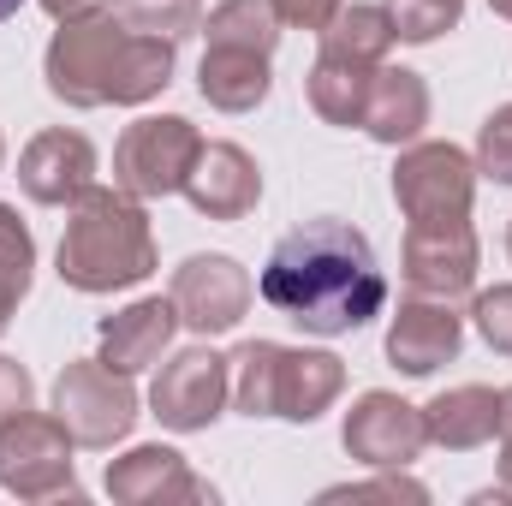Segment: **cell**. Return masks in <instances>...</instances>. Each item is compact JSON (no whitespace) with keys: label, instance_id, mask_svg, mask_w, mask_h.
Returning <instances> with one entry per match:
<instances>
[{"label":"cell","instance_id":"6da1fadb","mask_svg":"<svg viewBox=\"0 0 512 506\" xmlns=\"http://www.w3.org/2000/svg\"><path fill=\"white\" fill-rule=\"evenodd\" d=\"M262 298L304 334H358L364 322H376L387 304V280L376 245L352 227V221H304L292 227L268 262H262Z\"/></svg>","mask_w":512,"mask_h":506},{"label":"cell","instance_id":"7a4b0ae2","mask_svg":"<svg viewBox=\"0 0 512 506\" xmlns=\"http://www.w3.org/2000/svg\"><path fill=\"white\" fill-rule=\"evenodd\" d=\"M179 42L137 36L114 12H90L54 30L42 78L66 108H143L173 84Z\"/></svg>","mask_w":512,"mask_h":506},{"label":"cell","instance_id":"3957f363","mask_svg":"<svg viewBox=\"0 0 512 506\" xmlns=\"http://www.w3.org/2000/svg\"><path fill=\"white\" fill-rule=\"evenodd\" d=\"M54 268L72 292H126L143 286L155 274V233H149V215H143V197L131 191H108V185H90L72 215H66V233H60V251Z\"/></svg>","mask_w":512,"mask_h":506},{"label":"cell","instance_id":"277c9868","mask_svg":"<svg viewBox=\"0 0 512 506\" xmlns=\"http://www.w3.org/2000/svg\"><path fill=\"white\" fill-rule=\"evenodd\" d=\"M72 429L60 417L42 411H18L12 423H0V489L18 501H78V477H72Z\"/></svg>","mask_w":512,"mask_h":506},{"label":"cell","instance_id":"5b68a950","mask_svg":"<svg viewBox=\"0 0 512 506\" xmlns=\"http://www.w3.org/2000/svg\"><path fill=\"white\" fill-rule=\"evenodd\" d=\"M393 203L411 227L471 221L477 203V161L459 143H411L393 167Z\"/></svg>","mask_w":512,"mask_h":506},{"label":"cell","instance_id":"8992f818","mask_svg":"<svg viewBox=\"0 0 512 506\" xmlns=\"http://www.w3.org/2000/svg\"><path fill=\"white\" fill-rule=\"evenodd\" d=\"M54 417L72 429L78 447L108 453L137 423V387H131V376L108 370L102 358H72L54 381Z\"/></svg>","mask_w":512,"mask_h":506},{"label":"cell","instance_id":"52a82bcc","mask_svg":"<svg viewBox=\"0 0 512 506\" xmlns=\"http://www.w3.org/2000/svg\"><path fill=\"white\" fill-rule=\"evenodd\" d=\"M197 149H203V137L185 114H149V120L126 126L120 149H114V185L143 197V203L173 197V191H185V179L197 167Z\"/></svg>","mask_w":512,"mask_h":506},{"label":"cell","instance_id":"ba28073f","mask_svg":"<svg viewBox=\"0 0 512 506\" xmlns=\"http://www.w3.org/2000/svg\"><path fill=\"white\" fill-rule=\"evenodd\" d=\"M256 286L251 274L233 262V256L221 251H197L185 256L179 268H173V304H179V322L185 328H197V334H233L239 322H245V310H251Z\"/></svg>","mask_w":512,"mask_h":506},{"label":"cell","instance_id":"9c48e42d","mask_svg":"<svg viewBox=\"0 0 512 506\" xmlns=\"http://www.w3.org/2000/svg\"><path fill=\"white\" fill-rule=\"evenodd\" d=\"M233 399V364L209 346H191L179 352L173 364H161V376L149 387V405L155 417L173 429V435H197L221 417V405Z\"/></svg>","mask_w":512,"mask_h":506},{"label":"cell","instance_id":"30bf717a","mask_svg":"<svg viewBox=\"0 0 512 506\" xmlns=\"http://www.w3.org/2000/svg\"><path fill=\"white\" fill-rule=\"evenodd\" d=\"M346 453L370 471H405L423 447H429V429H423V411L405 405L399 393L370 387L352 411H346V429H340Z\"/></svg>","mask_w":512,"mask_h":506},{"label":"cell","instance_id":"8fae6325","mask_svg":"<svg viewBox=\"0 0 512 506\" xmlns=\"http://www.w3.org/2000/svg\"><path fill=\"white\" fill-rule=\"evenodd\" d=\"M465 346V316H453V298H411L399 304V316L387 322V364L399 376H435L441 364H453Z\"/></svg>","mask_w":512,"mask_h":506},{"label":"cell","instance_id":"7c38bea8","mask_svg":"<svg viewBox=\"0 0 512 506\" xmlns=\"http://www.w3.org/2000/svg\"><path fill=\"white\" fill-rule=\"evenodd\" d=\"M405 286L423 298H459L477 286V233L471 221L405 227Z\"/></svg>","mask_w":512,"mask_h":506},{"label":"cell","instance_id":"4fadbf2b","mask_svg":"<svg viewBox=\"0 0 512 506\" xmlns=\"http://www.w3.org/2000/svg\"><path fill=\"white\" fill-rule=\"evenodd\" d=\"M18 185L30 203H48V209H72L90 185H96V149L84 131H36L18 155Z\"/></svg>","mask_w":512,"mask_h":506},{"label":"cell","instance_id":"5bb4252c","mask_svg":"<svg viewBox=\"0 0 512 506\" xmlns=\"http://www.w3.org/2000/svg\"><path fill=\"white\" fill-rule=\"evenodd\" d=\"M108 495L120 506H161V501H215V489L185 465L173 447H131L126 459H108Z\"/></svg>","mask_w":512,"mask_h":506},{"label":"cell","instance_id":"9a60e30c","mask_svg":"<svg viewBox=\"0 0 512 506\" xmlns=\"http://www.w3.org/2000/svg\"><path fill=\"white\" fill-rule=\"evenodd\" d=\"M185 197L209 221H245L256 209V197H262V167L251 161V149H239V143H203L197 167L185 179Z\"/></svg>","mask_w":512,"mask_h":506},{"label":"cell","instance_id":"2e32d148","mask_svg":"<svg viewBox=\"0 0 512 506\" xmlns=\"http://www.w3.org/2000/svg\"><path fill=\"white\" fill-rule=\"evenodd\" d=\"M96 334H102V364L120 370V376H137V370H149V364L173 346V334H179V304H173V298H137L120 316H108Z\"/></svg>","mask_w":512,"mask_h":506},{"label":"cell","instance_id":"e0dca14e","mask_svg":"<svg viewBox=\"0 0 512 506\" xmlns=\"http://www.w3.org/2000/svg\"><path fill=\"white\" fill-rule=\"evenodd\" d=\"M340 393H346V364H340L334 352L280 346V370H274V417H286V423H316Z\"/></svg>","mask_w":512,"mask_h":506},{"label":"cell","instance_id":"ac0fdd59","mask_svg":"<svg viewBox=\"0 0 512 506\" xmlns=\"http://www.w3.org/2000/svg\"><path fill=\"white\" fill-rule=\"evenodd\" d=\"M423 126H429V84L405 66H376L370 102H364V131L387 149H399V143H417Z\"/></svg>","mask_w":512,"mask_h":506},{"label":"cell","instance_id":"d6986e66","mask_svg":"<svg viewBox=\"0 0 512 506\" xmlns=\"http://www.w3.org/2000/svg\"><path fill=\"white\" fill-rule=\"evenodd\" d=\"M423 429L435 447L447 453H471L483 441H495L501 429V393L495 387H447L423 405Z\"/></svg>","mask_w":512,"mask_h":506},{"label":"cell","instance_id":"ffe728a7","mask_svg":"<svg viewBox=\"0 0 512 506\" xmlns=\"http://www.w3.org/2000/svg\"><path fill=\"white\" fill-rule=\"evenodd\" d=\"M197 90L209 108L221 114H251L268 102L274 90V72H268V54H251V48H209L203 66H197Z\"/></svg>","mask_w":512,"mask_h":506},{"label":"cell","instance_id":"44dd1931","mask_svg":"<svg viewBox=\"0 0 512 506\" xmlns=\"http://www.w3.org/2000/svg\"><path fill=\"white\" fill-rule=\"evenodd\" d=\"M316 36H322V54H328V60H358V66H382L387 48L399 42V36H393V12H387V6H370V0L340 6Z\"/></svg>","mask_w":512,"mask_h":506},{"label":"cell","instance_id":"7402d4cb","mask_svg":"<svg viewBox=\"0 0 512 506\" xmlns=\"http://www.w3.org/2000/svg\"><path fill=\"white\" fill-rule=\"evenodd\" d=\"M370 78L376 66H358V60H316L310 78H304V96L310 108L328 120V126H364V102H370Z\"/></svg>","mask_w":512,"mask_h":506},{"label":"cell","instance_id":"603a6c76","mask_svg":"<svg viewBox=\"0 0 512 506\" xmlns=\"http://www.w3.org/2000/svg\"><path fill=\"white\" fill-rule=\"evenodd\" d=\"M209 48H251V54H274L280 42V18L268 0H221L203 24Z\"/></svg>","mask_w":512,"mask_h":506},{"label":"cell","instance_id":"cb8c5ba5","mask_svg":"<svg viewBox=\"0 0 512 506\" xmlns=\"http://www.w3.org/2000/svg\"><path fill=\"white\" fill-rule=\"evenodd\" d=\"M30 280H36V239H30V227L18 221V209L0 203V334H6V322H12V310L24 304Z\"/></svg>","mask_w":512,"mask_h":506},{"label":"cell","instance_id":"d4e9b609","mask_svg":"<svg viewBox=\"0 0 512 506\" xmlns=\"http://www.w3.org/2000/svg\"><path fill=\"white\" fill-rule=\"evenodd\" d=\"M233 405L245 417H274V370H280V346L274 340H245L233 358Z\"/></svg>","mask_w":512,"mask_h":506},{"label":"cell","instance_id":"484cf974","mask_svg":"<svg viewBox=\"0 0 512 506\" xmlns=\"http://www.w3.org/2000/svg\"><path fill=\"white\" fill-rule=\"evenodd\" d=\"M114 18L137 30V36H167V42H185L197 24H203V0H108Z\"/></svg>","mask_w":512,"mask_h":506},{"label":"cell","instance_id":"4316f807","mask_svg":"<svg viewBox=\"0 0 512 506\" xmlns=\"http://www.w3.org/2000/svg\"><path fill=\"white\" fill-rule=\"evenodd\" d=\"M387 12H393L399 42H435L441 30L465 18V0H387Z\"/></svg>","mask_w":512,"mask_h":506},{"label":"cell","instance_id":"83f0119b","mask_svg":"<svg viewBox=\"0 0 512 506\" xmlns=\"http://www.w3.org/2000/svg\"><path fill=\"white\" fill-rule=\"evenodd\" d=\"M477 173H489L495 185H512V102L495 108L477 131Z\"/></svg>","mask_w":512,"mask_h":506},{"label":"cell","instance_id":"f1b7e54d","mask_svg":"<svg viewBox=\"0 0 512 506\" xmlns=\"http://www.w3.org/2000/svg\"><path fill=\"white\" fill-rule=\"evenodd\" d=\"M322 501H405V506H423L429 501V489L417 483V477H405V471H387L376 483H340V489H322Z\"/></svg>","mask_w":512,"mask_h":506},{"label":"cell","instance_id":"f546056e","mask_svg":"<svg viewBox=\"0 0 512 506\" xmlns=\"http://www.w3.org/2000/svg\"><path fill=\"white\" fill-rule=\"evenodd\" d=\"M471 316H477V334H483L495 352H507V358H512V286L483 292V298L471 304Z\"/></svg>","mask_w":512,"mask_h":506},{"label":"cell","instance_id":"4dcf8cb0","mask_svg":"<svg viewBox=\"0 0 512 506\" xmlns=\"http://www.w3.org/2000/svg\"><path fill=\"white\" fill-rule=\"evenodd\" d=\"M30 399H36L30 370H24L18 358H0V423H12L18 411H30Z\"/></svg>","mask_w":512,"mask_h":506},{"label":"cell","instance_id":"1f68e13d","mask_svg":"<svg viewBox=\"0 0 512 506\" xmlns=\"http://www.w3.org/2000/svg\"><path fill=\"white\" fill-rule=\"evenodd\" d=\"M274 6V18L286 24V30H322L346 0H268Z\"/></svg>","mask_w":512,"mask_h":506},{"label":"cell","instance_id":"d6a6232c","mask_svg":"<svg viewBox=\"0 0 512 506\" xmlns=\"http://www.w3.org/2000/svg\"><path fill=\"white\" fill-rule=\"evenodd\" d=\"M108 0H42V12L54 18V24H72V18H90V12H102Z\"/></svg>","mask_w":512,"mask_h":506},{"label":"cell","instance_id":"836d02e7","mask_svg":"<svg viewBox=\"0 0 512 506\" xmlns=\"http://www.w3.org/2000/svg\"><path fill=\"white\" fill-rule=\"evenodd\" d=\"M501 441H512V387H501V429H495Z\"/></svg>","mask_w":512,"mask_h":506},{"label":"cell","instance_id":"e575fe53","mask_svg":"<svg viewBox=\"0 0 512 506\" xmlns=\"http://www.w3.org/2000/svg\"><path fill=\"white\" fill-rule=\"evenodd\" d=\"M501 495L512 501V441H507V453H501Z\"/></svg>","mask_w":512,"mask_h":506},{"label":"cell","instance_id":"d590c367","mask_svg":"<svg viewBox=\"0 0 512 506\" xmlns=\"http://www.w3.org/2000/svg\"><path fill=\"white\" fill-rule=\"evenodd\" d=\"M18 6H24V0H0V24H6V18H12Z\"/></svg>","mask_w":512,"mask_h":506},{"label":"cell","instance_id":"8d00e7d4","mask_svg":"<svg viewBox=\"0 0 512 506\" xmlns=\"http://www.w3.org/2000/svg\"><path fill=\"white\" fill-rule=\"evenodd\" d=\"M489 6H495V12H501V18H512V0H489Z\"/></svg>","mask_w":512,"mask_h":506},{"label":"cell","instance_id":"74e56055","mask_svg":"<svg viewBox=\"0 0 512 506\" xmlns=\"http://www.w3.org/2000/svg\"><path fill=\"white\" fill-rule=\"evenodd\" d=\"M0 167H6V137H0Z\"/></svg>","mask_w":512,"mask_h":506},{"label":"cell","instance_id":"f35d334b","mask_svg":"<svg viewBox=\"0 0 512 506\" xmlns=\"http://www.w3.org/2000/svg\"><path fill=\"white\" fill-rule=\"evenodd\" d=\"M507 256H512V227H507Z\"/></svg>","mask_w":512,"mask_h":506}]
</instances>
